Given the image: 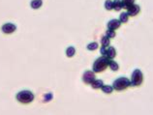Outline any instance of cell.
Returning <instances> with one entry per match:
<instances>
[{"mask_svg":"<svg viewBox=\"0 0 153 115\" xmlns=\"http://www.w3.org/2000/svg\"><path fill=\"white\" fill-rule=\"evenodd\" d=\"M111 59H109L107 56H101L97 59L93 64V72L94 73H101L108 68Z\"/></svg>","mask_w":153,"mask_h":115,"instance_id":"1","label":"cell"},{"mask_svg":"<svg viewBox=\"0 0 153 115\" xmlns=\"http://www.w3.org/2000/svg\"><path fill=\"white\" fill-rule=\"evenodd\" d=\"M17 100L21 104H29L34 100V95L30 91L24 90L17 94Z\"/></svg>","mask_w":153,"mask_h":115,"instance_id":"2","label":"cell"},{"mask_svg":"<svg viewBox=\"0 0 153 115\" xmlns=\"http://www.w3.org/2000/svg\"><path fill=\"white\" fill-rule=\"evenodd\" d=\"M129 86H131V80H129L127 78H119L115 81H113V87L117 91H122L128 88Z\"/></svg>","mask_w":153,"mask_h":115,"instance_id":"3","label":"cell"},{"mask_svg":"<svg viewBox=\"0 0 153 115\" xmlns=\"http://www.w3.org/2000/svg\"><path fill=\"white\" fill-rule=\"evenodd\" d=\"M144 80V75H142V71L137 69L133 72L131 78V85L132 86H140Z\"/></svg>","mask_w":153,"mask_h":115,"instance_id":"4","label":"cell"},{"mask_svg":"<svg viewBox=\"0 0 153 115\" xmlns=\"http://www.w3.org/2000/svg\"><path fill=\"white\" fill-rule=\"evenodd\" d=\"M95 80V74L92 71H86L83 76V80L85 81V83L90 84L92 81Z\"/></svg>","mask_w":153,"mask_h":115,"instance_id":"5","label":"cell"},{"mask_svg":"<svg viewBox=\"0 0 153 115\" xmlns=\"http://www.w3.org/2000/svg\"><path fill=\"white\" fill-rule=\"evenodd\" d=\"M140 11H141V8H140L139 5L134 4V5H132L130 8L127 9V15H128L129 17H135L139 14Z\"/></svg>","mask_w":153,"mask_h":115,"instance_id":"6","label":"cell"},{"mask_svg":"<svg viewBox=\"0 0 153 115\" xmlns=\"http://www.w3.org/2000/svg\"><path fill=\"white\" fill-rule=\"evenodd\" d=\"M17 29L16 25L13 23H5L3 26H2V31H3L5 34H11V33L15 32Z\"/></svg>","mask_w":153,"mask_h":115,"instance_id":"7","label":"cell"},{"mask_svg":"<svg viewBox=\"0 0 153 115\" xmlns=\"http://www.w3.org/2000/svg\"><path fill=\"white\" fill-rule=\"evenodd\" d=\"M120 25H121V22L119 19H111L108 23V29L114 30V31H115L117 28L120 27Z\"/></svg>","mask_w":153,"mask_h":115,"instance_id":"8","label":"cell"},{"mask_svg":"<svg viewBox=\"0 0 153 115\" xmlns=\"http://www.w3.org/2000/svg\"><path fill=\"white\" fill-rule=\"evenodd\" d=\"M115 55H116V50H115V48L113 47H107V52H106V54L105 56H107V57L109 58V59H113L114 57H115Z\"/></svg>","mask_w":153,"mask_h":115,"instance_id":"9","label":"cell"},{"mask_svg":"<svg viewBox=\"0 0 153 115\" xmlns=\"http://www.w3.org/2000/svg\"><path fill=\"white\" fill-rule=\"evenodd\" d=\"M90 84H91V86H92V88H94V89H100V88L103 87L104 82L101 80H94Z\"/></svg>","mask_w":153,"mask_h":115,"instance_id":"10","label":"cell"},{"mask_svg":"<svg viewBox=\"0 0 153 115\" xmlns=\"http://www.w3.org/2000/svg\"><path fill=\"white\" fill-rule=\"evenodd\" d=\"M135 0H121V4H122V8L123 9H128L132 5H134Z\"/></svg>","mask_w":153,"mask_h":115,"instance_id":"11","label":"cell"},{"mask_svg":"<svg viewBox=\"0 0 153 115\" xmlns=\"http://www.w3.org/2000/svg\"><path fill=\"white\" fill-rule=\"evenodd\" d=\"M113 9L117 12L120 11L122 9V4L120 0H114V1H113Z\"/></svg>","mask_w":153,"mask_h":115,"instance_id":"12","label":"cell"},{"mask_svg":"<svg viewBox=\"0 0 153 115\" xmlns=\"http://www.w3.org/2000/svg\"><path fill=\"white\" fill-rule=\"evenodd\" d=\"M42 4H43L42 0H33V1H31V7L33 9L40 8L42 6Z\"/></svg>","mask_w":153,"mask_h":115,"instance_id":"13","label":"cell"},{"mask_svg":"<svg viewBox=\"0 0 153 115\" xmlns=\"http://www.w3.org/2000/svg\"><path fill=\"white\" fill-rule=\"evenodd\" d=\"M101 89H102V91L106 94H111V92L113 91V87L111 85H103V87H102Z\"/></svg>","mask_w":153,"mask_h":115,"instance_id":"14","label":"cell"},{"mask_svg":"<svg viewBox=\"0 0 153 115\" xmlns=\"http://www.w3.org/2000/svg\"><path fill=\"white\" fill-rule=\"evenodd\" d=\"M129 19V16L127 15V13H122L120 15V17H119V20H120L121 23H126Z\"/></svg>","mask_w":153,"mask_h":115,"instance_id":"15","label":"cell"},{"mask_svg":"<svg viewBox=\"0 0 153 115\" xmlns=\"http://www.w3.org/2000/svg\"><path fill=\"white\" fill-rule=\"evenodd\" d=\"M109 67L111 68V71H117L118 70V64H117L115 61H113V60H111V62H109Z\"/></svg>","mask_w":153,"mask_h":115,"instance_id":"16","label":"cell"},{"mask_svg":"<svg viewBox=\"0 0 153 115\" xmlns=\"http://www.w3.org/2000/svg\"><path fill=\"white\" fill-rule=\"evenodd\" d=\"M75 53H76V49H75V47H70L66 49V55H67L68 57H72Z\"/></svg>","mask_w":153,"mask_h":115,"instance_id":"17","label":"cell"},{"mask_svg":"<svg viewBox=\"0 0 153 115\" xmlns=\"http://www.w3.org/2000/svg\"><path fill=\"white\" fill-rule=\"evenodd\" d=\"M101 43H102V47H108L109 45V39L108 37H107V36H105V37L102 38Z\"/></svg>","mask_w":153,"mask_h":115,"instance_id":"18","label":"cell"},{"mask_svg":"<svg viewBox=\"0 0 153 115\" xmlns=\"http://www.w3.org/2000/svg\"><path fill=\"white\" fill-rule=\"evenodd\" d=\"M105 8L108 10V11H111V10H113V1H111V0H106V2H105Z\"/></svg>","mask_w":153,"mask_h":115,"instance_id":"19","label":"cell"},{"mask_svg":"<svg viewBox=\"0 0 153 115\" xmlns=\"http://www.w3.org/2000/svg\"><path fill=\"white\" fill-rule=\"evenodd\" d=\"M115 31L114 30H109V29H108V31H107V33H106V36L107 37L109 38V39H111V38H114L115 37Z\"/></svg>","mask_w":153,"mask_h":115,"instance_id":"20","label":"cell"},{"mask_svg":"<svg viewBox=\"0 0 153 115\" xmlns=\"http://www.w3.org/2000/svg\"><path fill=\"white\" fill-rule=\"evenodd\" d=\"M87 48L89 50H95L98 48V44L95 42H93V43H90L88 45H87Z\"/></svg>","mask_w":153,"mask_h":115,"instance_id":"21","label":"cell"},{"mask_svg":"<svg viewBox=\"0 0 153 115\" xmlns=\"http://www.w3.org/2000/svg\"><path fill=\"white\" fill-rule=\"evenodd\" d=\"M100 51H101V53H102V54H103L104 56H105L106 52H107V47H101V49H100Z\"/></svg>","mask_w":153,"mask_h":115,"instance_id":"22","label":"cell"}]
</instances>
